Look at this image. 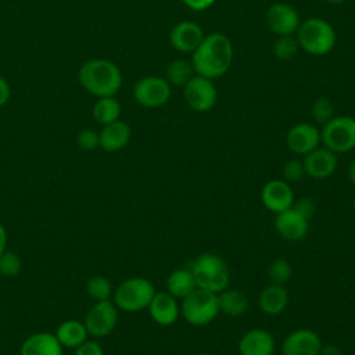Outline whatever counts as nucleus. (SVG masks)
<instances>
[{"mask_svg":"<svg viewBox=\"0 0 355 355\" xmlns=\"http://www.w3.org/2000/svg\"><path fill=\"white\" fill-rule=\"evenodd\" d=\"M311 115L316 123L324 125L334 116V104L327 97H319L311 107Z\"/></svg>","mask_w":355,"mask_h":355,"instance_id":"nucleus-31","label":"nucleus"},{"mask_svg":"<svg viewBox=\"0 0 355 355\" xmlns=\"http://www.w3.org/2000/svg\"><path fill=\"white\" fill-rule=\"evenodd\" d=\"M54 334L58 338L60 344L67 348H76L89 337L83 322H79L76 319H69L60 323Z\"/></svg>","mask_w":355,"mask_h":355,"instance_id":"nucleus-24","label":"nucleus"},{"mask_svg":"<svg viewBox=\"0 0 355 355\" xmlns=\"http://www.w3.org/2000/svg\"><path fill=\"white\" fill-rule=\"evenodd\" d=\"M298 49V42L293 35L279 36L273 44V55L280 61H287L297 55Z\"/></svg>","mask_w":355,"mask_h":355,"instance_id":"nucleus-29","label":"nucleus"},{"mask_svg":"<svg viewBox=\"0 0 355 355\" xmlns=\"http://www.w3.org/2000/svg\"><path fill=\"white\" fill-rule=\"evenodd\" d=\"M80 86L90 94L100 97L115 96L122 86V72L119 67L105 58H92L85 61L78 72Z\"/></svg>","mask_w":355,"mask_h":355,"instance_id":"nucleus-2","label":"nucleus"},{"mask_svg":"<svg viewBox=\"0 0 355 355\" xmlns=\"http://www.w3.org/2000/svg\"><path fill=\"white\" fill-rule=\"evenodd\" d=\"M305 168H304V162L302 159L298 158H291L287 159L283 165V180H286L287 183H297L300 180L304 179L305 176Z\"/></svg>","mask_w":355,"mask_h":355,"instance_id":"nucleus-33","label":"nucleus"},{"mask_svg":"<svg viewBox=\"0 0 355 355\" xmlns=\"http://www.w3.org/2000/svg\"><path fill=\"white\" fill-rule=\"evenodd\" d=\"M319 355H341V351L337 345L334 344H327V345H323L322 344V348L319 351Z\"/></svg>","mask_w":355,"mask_h":355,"instance_id":"nucleus-39","label":"nucleus"},{"mask_svg":"<svg viewBox=\"0 0 355 355\" xmlns=\"http://www.w3.org/2000/svg\"><path fill=\"white\" fill-rule=\"evenodd\" d=\"M300 49L311 55L329 54L337 42V35L330 22L323 18L312 17L302 21L295 32Z\"/></svg>","mask_w":355,"mask_h":355,"instance_id":"nucleus-3","label":"nucleus"},{"mask_svg":"<svg viewBox=\"0 0 355 355\" xmlns=\"http://www.w3.org/2000/svg\"><path fill=\"white\" fill-rule=\"evenodd\" d=\"M275 229L282 239L287 241H300L308 234L309 220L291 207L276 214Z\"/></svg>","mask_w":355,"mask_h":355,"instance_id":"nucleus-16","label":"nucleus"},{"mask_svg":"<svg viewBox=\"0 0 355 355\" xmlns=\"http://www.w3.org/2000/svg\"><path fill=\"white\" fill-rule=\"evenodd\" d=\"M98 136L100 147L108 153H115L128 146L132 132L130 126L126 122L118 119L115 122L103 125L101 130L98 132Z\"/></svg>","mask_w":355,"mask_h":355,"instance_id":"nucleus-21","label":"nucleus"},{"mask_svg":"<svg viewBox=\"0 0 355 355\" xmlns=\"http://www.w3.org/2000/svg\"><path fill=\"white\" fill-rule=\"evenodd\" d=\"M288 305V291L283 284L270 283L258 295L259 309L269 316L280 315Z\"/></svg>","mask_w":355,"mask_h":355,"instance_id":"nucleus-22","label":"nucleus"},{"mask_svg":"<svg viewBox=\"0 0 355 355\" xmlns=\"http://www.w3.org/2000/svg\"><path fill=\"white\" fill-rule=\"evenodd\" d=\"M196 355H212V354H208V352H200V354H196Z\"/></svg>","mask_w":355,"mask_h":355,"instance_id":"nucleus-43","label":"nucleus"},{"mask_svg":"<svg viewBox=\"0 0 355 355\" xmlns=\"http://www.w3.org/2000/svg\"><path fill=\"white\" fill-rule=\"evenodd\" d=\"M172 89L165 78L148 75L139 79L133 87L135 100L147 108H157L166 104L171 98Z\"/></svg>","mask_w":355,"mask_h":355,"instance_id":"nucleus-9","label":"nucleus"},{"mask_svg":"<svg viewBox=\"0 0 355 355\" xmlns=\"http://www.w3.org/2000/svg\"><path fill=\"white\" fill-rule=\"evenodd\" d=\"M22 269V261L14 251L6 250L0 255V275L4 277H15Z\"/></svg>","mask_w":355,"mask_h":355,"instance_id":"nucleus-32","label":"nucleus"},{"mask_svg":"<svg viewBox=\"0 0 355 355\" xmlns=\"http://www.w3.org/2000/svg\"><path fill=\"white\" fill-rule=\"evenodd\" d=\"M293 275L291 263L286 258H276L268 268V277L272 283L283 284L290 280Z\"/></svg>","mask_w":355,"mask_h":355,"instance_id":"nucleus-30","label":"nucleus"},{"mask_svg":"<svg viewBox=\"0 0 355 355\" xmlns=\"http://www.w3.org/2000/svg\"><path fill=\"white\" fill-rule=\"evenodd\" d=\"M347 176H348L349 182L355 184V159L348 165V168H347Z\"/></svg>","mask_w":355,"mask_h":355,"instance_id":"nucleus-41","label":"nucleus"},{"mask_svg":"<svg viewBox=\"0 0 355 355\" xmlns=\"http://www.w3.org/2000/svg\"><path fill=\"white\" fill-rule=\"evenodd\" d=\"M191 54L194 72L214 80L229 71L233 60V46L226 35L212 32L204 36Z\"/></svg>","mask_w":355,"mask_h":355,"instance_id":"nucleus-1","label":"nucleus"},{"mask_svg":"<svg viewBox=\"0 0 355 355\" xmlns=\"http://www.w3.org/2000/svg\"><path fill=\"white\" fill-rule=\"evenodd\" d=\"M183 97L193 111L207 112L215 107L218 92L212 79L194 75L183 86Z\"/></svg>","mask_w":355,"mask_h":355,"instance_id":"nucleus-10","label":"nucleus"},{"mask_svg":"<svg viewBox=\"0 0 355 355\" xmlns=\"http://www.w3.org/2000/svg\"><path fill=\"white\" fill-rule=\"evenodd\" d=\"M201 26L193 21H182L173 25L169 33L172 47L180 53H193L204 39Z\"/></svg>","mask_w":355,"mask_h":355,"instance_id":"nucleus-18","label":"nucleus"},{"mask_svg":"<svg viewBox=\"0 0 355 355\" xmlns=\"http://www.w3.org/2000/svg\"><path fill=\"white\" fill-rule=\"evenodd\" d=\"M219 315L218 294L204 288H194L182 300L180 316L191 326H205Z\"/></svg>","mask_w":355,"mask_h":355,"instance_id":"nucleus-5","label":"nucleus"},{"mask_svg":"<svg viewBox=\"0 0 355 355\" xmlns=\"http://www.w3.org/2000/svg\"><path fill=\"white\" fill-rule=\"evenodd\" d=\"M86 293L94 301H105L112 295L111 282L104 276H93L86 283Z\"/></svg>","mask_w":355,"mask_h":355,"instance_id":"nucleus-28","label":"nucleus"},{"mask_svg":"<svg viewBox=\"0 0 355 355\" xmlns=\"http://www.w3.org/2000/svg\"><path fill=\"white\" fill-rule=\"evenodd\" d=\"M0 277H1V275H0Z\"/></svg>","mask_w":355,"mask_h":355,"instance_id":"nucleus-45","label":"nucleus"},{"mask_svg":"<svg viewBox=\"0 0 355 355\" xmlns=\"http://www.w3.org/2000/svg\"><path fill=\"white\" fill-rule=\"evenodd\" d=\"M261 201L266 209L280 214L294 204V191L290 183L283 179H272L266 182L261 190Z\"/></svg>","mask_w":355,"mask_h":355,"instance_id":"nucleus-13","label":"nucleus"},{"mask_svg":"<svg viewBox=\"0 0 355 355\" xmlns=\"http://www.w3.org/2000/svg\"><path fill=\"white\" fill-rule=\"evenodd\" d=\"M293 208L297 209L301 215H304L309 220L316 212V202L311 197H301L297 201H294Z\"/></svg>","mask_w":355,"mask_h":355,"instance_id":"nucleus-35","label":"nucleus"},{"mask_svg":"<svg viewBox=\"0 0 355 355\" xmlns=\"http://www.w3.org/2000/svg\"><path fill=\"white\" fill-rule=\"evenodd\" d=\"M198 288L219 294L229 287L230 273L226 262L216 254L204 252L198 255L189 268Z\"/></svg>","mask_w":355,"mask_h":355,"instance_id":"nucleus-4","label":"nucleus"},{"mask_svg":"<svg viewBox=\"0 0 355 355\" xmlns=\"http://www.w3.org/2000/svg\"><path fill=\"white\" fill-rule=\"evenodd\" d=\"M10 97H11V87L8 82L3 76H0V107L6 105Z\"/></svg>","mask_w":355,"mask_h":355,"instance_id":"nucleus-38","label":"nucleus"},{"mask_svg":"<svg viewBox=\"0 0 355 355\" xmlns=\"http://www.w3.org/2000/svg\"><path fill=\"white\" fill-rule=\"evenodd\" d=\"M194 76V68L191 61L184 58L173 60L166 68L165 79L171 86H184Z\"/></svg>","mask_w":355,"mask_h":355,"instance_id":"nucleus-27","label":"nucleus"},{"mask_svg":"<svg viewBox=\"0 0 355 355\" xmlns=\"http://www.w3.org/2000/svg\"><path fill=\"white\" fill-rule=\"evenodd\" d=\"M352 204H354V209H355V197H354V202Z\"/></svg>","mask_w":355,"mask_h":355,"instance_id":"nucleus-44","label":"nucleus"},{"mask_svg":"<svg viewBox=\"0 0 355 355\" xmlns=\"http://www.w3.org/2000/svg\"><path fill=\"white\" fill-rule=\"evenodd\" d=\"M322 340L316 331L300 327L288 333L282 344V355H319Z\"/></svg>","mask_w":355,"mask_h":355,"instance_id":"nucleus-12","label":"nucleus"},{"mask_svg":"<svg viewBox=\"0 0 355 355\" xmlns=\"http://www.w3.org/2000/svg\"><path fill=\"white\" fill-rule=\"evenodd\" d=\"M194 288H197V284L189 268L175 269L166 277V291L178 300H183Z\"/></svg>","mask_w":355,"mask_h":355,"instance_id":"nucleus-25","label":"nucleus"},{"mask_svg":"<svg viewBox=\"0 0 355 355\" xmlns=\"http://www.w3.org/2000/svg\"><path fill=\"white\" fill-rule=\"evenodd\" d=\"M320 143L333 153L345 154L355 148V118L348 115L333 116L322 125Z\"/></svg>","mask_w":355,"mask_h":355,"instance_id":"nucleus-7","label":"nucleus"},{"mask_svg":"<svg viewBox=\"0 0 355 355\" xmlns=\"http://www.w3.org/2000/svg\"><path fill=\"white\" fill-rule=\"evenodd\" d=\"M286 144L291 153L304 157L316 147H319L320 130L313 123H295L287 130Z\"/></svg>","mask_w":355,"mask_h":355,"instance_id":"nucleus-14","label":"nucleus"},{"mask_svg":"<svg viewBox=\"0 0 355 355\" xmlns=\"http://www.w3.org/2000/svg\"><path fill=\"white\" fill-rule=\"evenodd\" d=\"M237 349L240 355H273L276 349L275 337L265 329L254 327L241 336Z\"/></svg>","mask_w":355,"mask_h":355,"instance_id":"nucleus-17","label":"nucleus"},{"mask_svg":"<svg viewBox=\"0 0 355 355\" xmlns=\"http://www.w3.org/2000/svg\"><path fill=\"white\" fill-rule=\"evenodd\" d=\"M268 28L277 36L294 35L301 24L297 10L287 3H273L266 11Z\"/></svg>","mask_w":355,"mask_h":355,"instance_id":"nucleus-11","label":"nucleus"},{"mask_svg":"<svg viewBox=\"0 0 355 355\" xmlns=\"http://www.w3.org/2000/svg\"><path fill=\"white\" fill-rule=\"evenodd\" d=\"M73 355H104V349L96 340H85L75 348Z\"/></svg>","mask_w":355,"mask_h":355,"instance_id":"nucleus-36","label":"nucleus"},{"mask_svg":"<svg viewBox=\"0 0 355 355\" xmlns=\"http://www.w3.org/2000/svg\"><path fill=\"white\" fill-rule=\"evenodd\" d=\"M324 1L331 3V4H340V3H344V1H347V0H324Z\"/></svg>","mask_w":355,"mask_h":355,"instance_id":"nucleus-42","label":"nucleus"},{"mask_svg":"<svg viewBox=\"0 0 355 355\" xmlns=\"http://www.w3.org/2000/svg\"><path fill=\"white\" fill-rule=\"evenodd\" d=\"M305 173L312 179H326L331 176L338 165L337 154L326 147H316L302 158Z\"/></svg>","mask_w":355,"mask_h":355,"instance_id":"nucleus-15","label":"nucleus"},{"mask_svg":"<svg viewBox=\"0 0 355 355\" xmlns=\"http://www.w3.org/2000/svg\"><path fill=\"white\" fill-rule=\"evenodd\" d=\"M76 141H78V146L85 151H93L97 147H100L98 132L90 128L82 129L76 136Z\"/></svg>","mask_w":355,"mask_h":355,"instance_id":"nucleus-34","label":"nucleus"},{"mask_svg":"<svg viewBox=\"0 0 355 355\" xmlns=\"http://www.w3.org/2000/svg\"><path fill=\"white\" fill-rule=\"evenodd\" d=\"M186 7L194 11H205L208 10L216 0H180Z\"/></svg>","mask_w":355,"mask_h":355,"instance_id":"nucleus-37","label":"nucleus"},{"mask_svg":"<svg viewBox=\"0 0 355 355\" xmlns=\"http://www.w3.org/2000/svg\"><path fill=\"white\" fill-rule=\"evenodd\" d=\"M155 294L154 284L146 277H129L123 280L112 293L114 304L125 312H139L147 309Z\"/></svg>","mask_w":355,"mask_h":355,"instance_id":"nucleus-6","label":"nucleus"},{"mask_svg":"<svg viewBox=\"0 0 355 355\" xmlns=\"http://www.w3.org/2000/svg\"><path fill=\"white\" fill-rule=\"evenodd\" d=\"M121 103L114 97H100L93 105V118L100 125L115 122L121 116Z\"/></svg>","mask_w":355,"mask_h":355,"instance_id":"nucleus-26","label":"nucleus"},{"mask_svg":"<svg viewBox=\"0 0 355 355\" xmlns=\"http://www.w3.org/2000/svg\"><path fill=\"white\" fill-rule=\"evenodd\" d=\"M219 313H225L230 318H239L248 309L247 295L236 288H225L218 294Z\"/></svg>","mask_w":355,"mask_h":355,"instance_id":"nucleus-23","label":"nucleus"},{"mask_svg":"<svg viewBox=\"0 0 355 355\" xmlns=\"http://www.w3.org/2000/svg\"><path fill=\"white\" fill-rule=\"evenodd\" d=\"M118 323V308L111 300L96 301L85 315L83 324L89 336L100 338L108 336Z\"/></svg>","mask_w":355,"mask_h":355,"instance_id":"nucleus-8","label":"nucleus"},{"mask_svg":"<svg viewBox=\"0 0 355 355\" xmlns=\"http://www.w3.org/2000/svg\"><path fill=\"white\" fill-rule=\"evenodd\" d=\"M62 348L54 333L40 331L24 340L19 355H62Z\"/></svg>","mask_w":355,"mask_h":355,"instance_id":"nucleus-20","label":"nucleus"},{"mask_svg":"<svg viewBox=\"0 0 355 355\" xmlns=\"http://www.w3.org/2000/svg\"><path fill=\"white\" fill-rule=\"evenodd\" d=\"M7 247V230L4 225L0 222V255L6 251Z\"/></svg>","mask_w":355,"mask_h":355,"instance_id":"nucleus-40","label":"nucleus"},{"mask_svg":"<svg viewBox=\"0 0 355 355\" xmlns=\"http://www.w3.org/2000/svg\"><path fill=\"white\" fill-rule=\"evenodd\" d=\"M147 309L151 319L159 326H171L180 316V305L178 298L168 291H155Z\"/></svg>","mask_w":355,"mask_h":355,"instance_id":"nucleus-19","label":"nucleus"}]
</instances>
